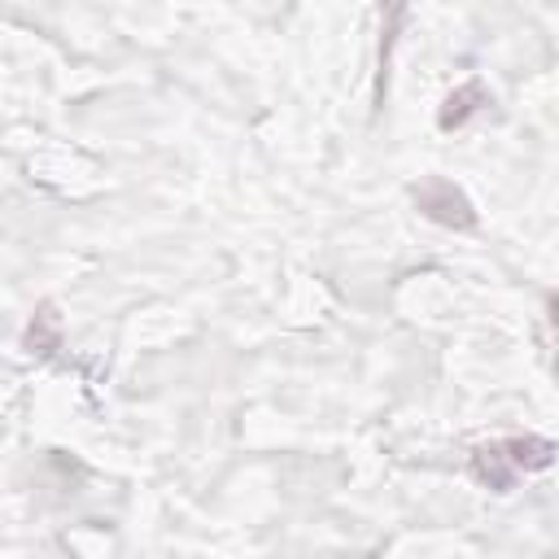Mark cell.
<instances>
[{
    "label": "cell",
    "instance_id": "1",
    "mask_svg": "<svg viewBox=\"0 0 559 559\" xmlns=\"http://www.w3.org/2000/svg\"><path fill=\"white\" fill-rule=\"evenodd\" d=\"M550 463V441L542 437H507V441H493V445H480L472 454V472L480 485L507 493L515 485L520 472L528 467H546Z\"/></svg>",
    "mask_w": 559,
    "mask_h": 559
},
{
    "label": "cell",
    "instance_id": "2",
    "mask_svg": "<svg viewBox=\"0 0 559 559\" xmlns=\"http://www.w3.org/2000/svg\"><path fill=\"white\" fill-rule=\"evenodd\" d=\"M415 201H419V210H424L432 223H445V227H472V223H476L467 197H463L454 183H445V179L419 183V188H415Z\"/></svg>",
    "mask_w": 559,
    "mask_h": 559
},
{
    "label": "cell",
    "instance_id": "3",
    "mask_svg": "<svg viewBox=\"0 0 559 559\" xmlns=\"http://www.w3.org/2000/svg\"><path fill=\"white\" fill-rule=\"evenodd\" d=\"M480 105H489V96H485V87L480 83H463L459 92H450L445 96V109H441V131H454V127H463Z\"/></svg>",
    "mask_w": 559,
    "mask_h": 559
}]
</instances>
